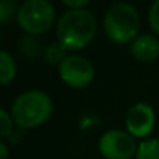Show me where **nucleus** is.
Instances as JSON below:
<instances>
[{"instance_id":"obj_15","label":"nucleus","mask_w":159,"mask_h":159,"mask_svg":"<svg viewBox=\"0 0 159 159\" xmlns=\"http://www.w3.org/2000/svg\"><path fill=\"white\" fill-rule=\"evenodd\" d=\"M61 2L70 10H81L91 2V0H61Z\"/></svg>"},{"instance_id":"obj_8","label":"nucleus","mask_w":159,"mask_h":159,"mask_svg":"<svg viewBox=\"0 0 159 159\" xmlns=\"http://www.w3.org/2000/svg\"><path fill=\"white\" fill-rule=\"evenodd\" d=\"M131 56L139 62H153L159 58V38L154 34H139L129 44Z\"/></svg>"},{"instance_id":"obj_12","label":"nucleus","mask_w":159,"mask_h":159,"mask_svg":"<svg viewBox=\"0 0 159 159\" xmlns=\"http://www.w3.org/2000/svg\"><path fill=\"white\" fill-rule=\"evenodd\" d=\"M14 119L11 116V112H8L5 108L0 109V134H2V140H7L10 136H13L14 133Z\"/></svg>"},{"instance_id":"obj_10","label":"nucleus","mask_w":159,"mask_h":159,"mask_svg":"<svg viewBox=\"0 0 159 159\" xmlns=\"http://www.w3.org/2000/svg\"><path fill=\"white\" fill-rule=\"evenodd\" d=\"M136 159H159V137H148L139 142Z\"/></svg>"},{"instance_id":"obj_1","label":"nucleus","mask_w":159,"mask_h":159,"mask_svg":"<svg viewBox=\"0 0 159 159\" xmlns=\"http://www.w3.org/2000/svg\"><path fill=\"white\" fill-rule=\"evenodd\" d=\"M97 34L95 16L81 8L69 10L56 22V41L66 47L67 52H78L86 48Z\"/></svg>"},{"instance_id":"obj_16","label":"nucleus","mask_w":159,"mask_h":159,"mask_svg":"<svg viewBox=\"0 0 159 159\" xmlns=\"http://www.w3.org/2000/svg\"><path fill=\"white\" fill-rule=\"evenodd\" d=\"M8 153H10L8 143H7V140H2L0 142V159H8Z\"/></svg>"},{"instance_id":"obj_6","label":"nucleus","mask_w":159,"mask_h":159,"mask_svg":"<svg viewBox=\"0 0 159 159\" xmlns=\"http://www.w3.org/2000/svg\"><path fill=\"white\" fill-rule=\"evenodd\" d=\"M137 139L126 129H109L98 139V153L103 159H131L136 157Z\"/></svg>"},{"instance_id":"obj_9","label":"nucleus","mask_w":159,"mask_h":159,"mask_svg":"<svg viewBox=\"0 0 159 159\" xmlns=\"http://www.w3.org/2000/svg\"><path fill=\"white\" fill-rule=\"evenodd\" d=\"M17 75V66L13 55L7 50L0 52V83L8 86Z\"/></svg>"},{"instance_id":"obj_13","label":"nucleus","mask_w":159,"mask_h":159,"mask_svg":"<svg viewBox=\"0 0 159 159\" xmlns=\"http://www.w3.org/2000/svg\"><path fill=\"white\" fill-rule=\"evenodd\" d=\"M17 14L16 11V7H14V2L13 0H0V22L3 25L8 24V20Z\"/></svg>"},{"instance_id":"obj_7","label":"nucleus","mask_w":159,"mask_h":159,"mask_svg":"<svg viewBox=\"0 0 159 159\" xmlns=\"http://www.w3.org/2000/svg\"><path fill=\"white\" fill-rule=\"evenodd\" d=\"M156 125L154 109L143 102L133 105L125 116V129L136 139H148Z\"/></svg>"},{"instance_id":"obj_14","label":"nucleus","mask_w":159,"mask_h":159,"mask_svg":"<svg viewBox=\"0 0 159 159\" xmlns=\"http://www.w3.org/2000/svg\"><path fill=\"white\" fill-rule=\"evenodd\" d=\"M148 24L156 36H159V0H154L148 11Z\"/></svg>"},{"instance_id":"obj_3","label":"nucleus","mask_w":159,"mask_h":159,"mask_svg":"<svg viewBox=\"0 0 159 159\" xmlns=\"http://www.w3.org/2000/svg\"><path fill=\"white\" fill-rule=\"evenodd\" d=\"M103 30L114 44H131L140 30V17L137 10L126 2L114 3L103 17Z\"/></svg>"},{"instance_id":"obj_4","label":"nucleus","mask_w":159,"mask_h":159,"mask_svg":"<svg viewBox=\"0 0 159 159\" xmlns=\"http://www.w3.org/2000/svg\"><path fill=\"white\" fill-rule=\"evenodd\" d=\"M55 8L48 0H25L19 7L16 20L28 36L45 34L55 24Z\"/></svg>"},{"instance_id":"obj_5","label":"nucleus","mask_w":159,"mask_h":159,"mask_svg":"<svg viewBox=\"0 0 159 159\" xmlns=\"http://www.w3.org/2000/svg\"><path fill=\"white\" fill-rule=\"evenodd\" d=\"M56 69L59 80L72 89L88 88L95 76L92 62L83 55H67Z\"/></svg>"},{"instance_id":"obj_11","label":"nucleus","mask_w":159,"mask_h":159,"mask_svg":"<svg viewBox=\"0 0 159 159\" xmlns=\"http://www.w3.org/2000/svg\"><path fill=\"white\" fill-rule=\"evenodd\" d=\"M66 56H67V50H66V47L61 45L58 41L48 44V45L44 48V59H45V62L50 64V66H56V67H58V66L64 61Z\"/></svg>"},{"instance_id":"obj_2","label":"nucleus","mask_w":159,"mask_h":159,"mask_svg":"<svg viewBox=\"0 0 159 159\" xmlns=\"http://www.w3.org/2000/svg\"><path fill=\"white\" fill-rule=\"evenodd\" d=\"M11 116L22 129H33L44 125L53 114V102L50 95L39 89L20 92L11 105Z\"/></svg>"}]
</instances>
